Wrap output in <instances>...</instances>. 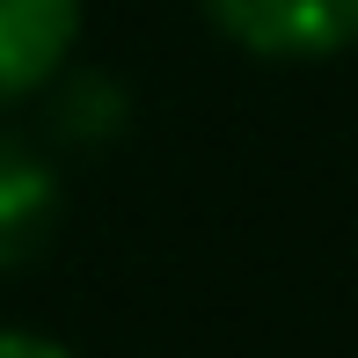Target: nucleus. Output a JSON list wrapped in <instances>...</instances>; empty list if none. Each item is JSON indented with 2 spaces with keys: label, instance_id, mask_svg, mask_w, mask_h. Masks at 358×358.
Listing matches in <instances>:
<instances>
[{
  "label": "nucleus",
  "instance_id": "f257e3e1",
  "mask_svg": "<svg viewBox=\"0 0 358 358\" xmlns=\"http://www.w3.org/2000/svg\"><path fill=\"white\" fill-rule=\"evenodd\" d=\"M205 22L264 66H322L358 52V0H198Z\"/></svg>",
  "mask_w": 358,
  "mask_h": 358
},
{
  "label": "nucleus",
  "instance_id": "f03ea898",
  "mask_svg": "<svg viewBox=\"0 0 358 358\" xmlns=\"http://www.w3.org/2000/svg\"><path fill=\"white\" fill-rule=\"evenodd\" d=\"M80 0H0V110H22L73 66Z\"/></svg>",
  "mask_w": 358,
  "mask_h": 358
},
{
  "label": "nucleus",
  "instance_id": "7ed1b4c3",
  "mask_svg": "<svg viewBox=\"0 0 358 358\" xmlns=\"http://www.w3.org/2000/svg\"><path fill=\"white\" fill-rule=\"evenodd\" d=\"M59 220H66V190H59L52 154L22 132H0V278L37 264Z\"/></svg>",
  "mask_w": 358,
  "mask_h": 358
},
{
  "label": "nucleus",
  "instance_id": "20e7f679",
  "mask_svg": "<svg viewBox=\"0 0 358 358\" xmlns=\"http://www.w3.org/2000/svg\"><path fill=\"white\" fill-rule=\"evenodd\" d=\"M37 103H44V124H52V146H110L132 124V88L103 66H66Z\"/></svg>",
  "mask_w": 358,
  "mask_h": 358
},
{
  "label": "nucleus",
  "instance_id": "39448f33",
  "mask_svg": "<svg viewBox=\"0 0 358 358\" xmlns=\"http://www.w3.org/2000/svg\"><path fill=\"white\" fill-rule=\"evenodd\" d=\"M0 358H80V351H66L44 329H0Z\"/></svg>",
  "mask_w": 358,
  "mask_h": 358
}]
</instances>
